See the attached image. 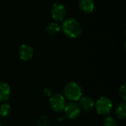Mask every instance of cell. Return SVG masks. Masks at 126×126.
Instances as JSON below:
<instances>
[{"label":"cell","instance_id":"1","mask_svg":"<svg viewBox=\"0 0 126 126\" xmlns=\"http://www.w3.org/2000/svg\"><path fill=\"white\" fill-rule=\"evenodd\" d=\"M61 29L63 33L71 38H76L81 34L82 28L80 22L73 18H69L66 19L61 26Z\"/></svg>","mask_w":126,"mask_h":126},{"label":"cell","instance_id":"2","mask_svg":"<svg viewBox=\"0 0 126 126\" xmlns=\"http://www.w3.org/2000/svg\"><path fill=\"white\" fill-rule=\"evenodd\" d=\"M63 94L64 97L70 101H78L83 95L82 88L80 85L75 81L69 82L64 86Z\"/></svg>","mask_w":126,"mask_h":126},{"label":"cell","instance_id":"3","mask_svg":"<svg viewBox=\"0 0 126 126\" xmlns=\"http://www.w3.org/2000/svg\"><path fill=\"white\" fill-rule=\"evenodd\" d=\"M95 108L98 114L105 116L110 114L113 108L112 101L107 97H100L95 103Z\"/></svg>","mask_w":126,"mask_h":126},{"label":"cell","instance_id":"4","mask_svg":"<svg viewBox=\"0 0 126 126\" xmlns=\"http://www.w3.org/2000/svg\"><path fill=\"white\" fill-rule=\"evenodd\" d=\"M66 98L61 94H54L50 96L49 105L52 110L57 113L62 112L66 106Z\"/></svg>","mask_w":126,"mask_h":126},{"label":"cell","instance_id":"5","mask_svg":"<svg viewBox=\"0 0 126 126\" xmlns=\"http://www.w3.org/2000/svg\"><path fill=\"white\" fill-rule=\"evenodd\" d=\"M66 15V8L64 4L60 2L53 4L51 9V16L56 21H62Z\"/></svg>","mask_w":126,"mask_h":126},{"label":"cell","instance_id":"6","mask_svg":"<svg viewBox=\"0 0 126 126\" xmlns=\"http://www.w3.org/2000/svg\"><path fill=\"white\" fill-rule=\"evenodd\" d=\"M63 111L64 112L65 116L68 119L73 120L79 116L81 112V109L79 106L78 103L73 101H70L69 103L66 104V106Z\"/></svg>","mask_w":126,"mask_h":126},{"label":"cell","instance_id":"7","mask_svg":"<svg viewBox=\"0 0 126 126\" xmlns=\"http://www.w3.org/2000/svg\"><path fill=\"white\" fill-rule=\"evenodd\" d=\"M33 53H34V49L29 44H24L19 48L18 55L20 58L24 61H30L33 56Z\"/></svg>","mask_w":126,"mask_h":126},{"label":"cell","instance_id":"8","mask_svg":"<svg viewBox=\"0 0 126 126\" xmlns=\"http://www.w3.org/2000/svg\"><path fill=\"white\" fill-rule=\"evenodd\" d=\"M78 105L85 111H90L95 107V102L89 96H82L79 99Z\"/></svg>","mask_w":126,"mask_h":126},{"label":"cell","instance_id":"9","mask_svg":"<svg viewBox=\"0 0 126 126\" xmlns=\"http://www.w3.org/2000/svg\"><path fill=\"white\" fill-rule=\"evenodd\" d=\"M79 8L84 13H91L95 8L94 0H80Z\"/></svg>","mask_w":126,"mask_h":126},{"label":"cell","instance_id":"10","mask_svg":"<svg viewBox=\"0 0 126 126\" xmlns=\"http://www.w3.org/2000/svg\"><path fill=\"white\" fill-rule=\"evenodd\" d=\"M10 86L6 82H0V102L7 101L10 95Z\"/></svg>","mask_w":126,"mask_h":126},{"label":"cell","instance_id":"11","mask_svg":"<svg viewBox=\"0 0 126 126\" xmlns=\"http://www.w3.org/2000/svg\"><path fill=\"white\" fill-rule=\"evenodd\" d=\"M61 30V27L56 22H52L49 24L46 27V31L49 35H56Z\"/></svg>","mask_w":126,"mask_h":126},{"label":"cell","instance_id":"12","mask_svg":"<svg viewBox=\"0 0 126 126\" xmlns=\"http://www.w3.org/2000/svg\"><path fill=\"white\" fill-rule=\"evenodd\" d=\"M115 114L116 116L119 118V119H125L126 117V102L123 101L122 103H120L116 109L115 111Z\"/></svg>","mask_w":126,"mask_h":126},{"label":"cell","instance_id":"13","mask_svg":"<svg viewBox=\"0 0 126 126\" xmlns=\"http://www.w3.org/2000/svg\"><path fill=\"white\" fill-rule=\"evenodd\" d=\"M11 111L10 105L7 103H3L0 105V117H7Z\"/></svg>","mask_w":126,"mask_h":126},{"label":"cell","instance_id":"14","mask_svg":"<svg viewBox=\"0 0 126 126\" xmlns=\"http://www.w3.org/2000/svg\"><path fill=\"white\" fill-rule=\"evenodd\" d=\"M103 126H118L116 120L110 116H108L105 118L103 122Z\"/></svg>","mask_w":126,"mask_h":126},{"label":"cell","instance_id":"15","mask_svg":"<svg viewBox=\"0 0 126 126\" xmlns=\"http://www.w3.org/2000/svg\"><path fill=\"white\" fill-rule=\"evenodd\" d=\"M119 94H120V96L121 97V99L126 102V84L124 83L123 84L120 88V90H119Z\"/></svg>","mask_w":126,"mask_h":126},{"label":"cell","instance_id":"16","mask_svg":"<svg viewBox=\"0 0 126 126\" xmlns=\"http://www.w3.org/2000/svg\"><path fill=\"white\" fill-rule=\"evenodd\" d=\"M44 94H45L46 95H47V96H49V97H50V96L52 95L51 90H50L49 89H45L44 91Z\"/></svg>","mask_w":126,"mask_h":126},{"label":"cell","instance_id":"17","mask_svg":"<svg viewBox=\"0 0 126 126\" xmlns=\"http://www.w3.org/2000/svg\"><path fill=\"white\" fill-rule=\"evenodd\" d=\"M0 126H2V125H1V123H0Z\"/></svg>","mask_w":126,"mask_h":126}]
</instances>
